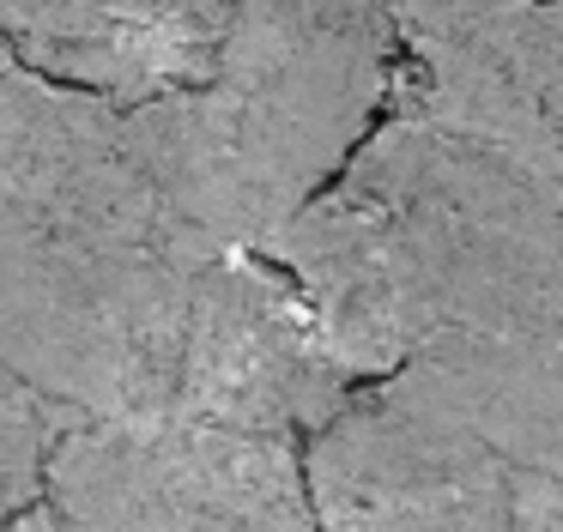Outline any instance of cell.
<instances>
[{
  "label": "cell",
  "instance_id": "obj_5",
  "mask_svg": "<svg viewBox=\"0 0 563 532\" xmlns=\"http://www.w3.org/2000/svg\"><path fill=\"white\" fill-rule=\"evenodd\" d=\"M352 394L357 381L328 351L303 290L267 254H224L207 266L188 321L170 430L309 447Z\"/></svg>",
  "mask_w": 563,
  "mask_h": 532
},
{
  "label": "cell",
  "instance_id": "obj_11",
  "mask_svg": "<svg viewBox=\"0 0 563 532\" xmlns=\"http://www.w3.org/2000/svg\"><path fill=\"white\" fill-rule=\"evenodd\" d=\"M0 532H62V520H55L49 508H31L25 520H13V527H0Z\"/></svg>",
  "mask_w": 563,
  "mask_h": 532
},
{
  "label": "cell",
  "instance_id": "obj_7",
  "mask_svg": "<svg viewBox=\"0 0 563 532\" xmlns=\"http://www.w3.org/2000/svg\"><path fill=\"white\" fill-rule=\"evenodd\" d=\"M394 91L461 133L563 169V7H394Z\"/></svg>",
  "mask_w": 563,
  "mask_h": 532
},
{
  "label": "cell",
  "instance_id": "obj_4",
  "mask_svg": "<svg viewBox=\"0 0 563 532\" xmlns=\"http://www.w3.org/2000/svg\"><path fill=\"white\" fill-rule=\"evenodd\" d=\"M43 508L62 532H321L303 447L219 430H79Z\"/></svg>",
  "mask_w": 563,
  "mask_h": 532
},
{
  "label": "cell",
  "instance_id": "obj_3",
  "mask_svg": "<svg viewBox=\"0 0 563 532\" xmlns=\"http://www.w3.org/2000/svg\"><path fill=\"white\" fill-rule=\"evenodd\" d=\"M394 73V7H236L200 91L122 115L188 248L267 254L376 133Z\"/></svg>",
  "mask_w": 563,
  "mask_h": 532
},
{
  "label": "cell",
  "instance_id": "obj_6",
  "mask_svg": "<svg viewBox=\"0 0 563 532\" xmlns=\"http://www.w3.org/2000/svg\"><path fill=\"white\" fill-rule=\"evenodd\" d=\"M303 478L321 532H515V472L400 381L357 387Z\"/></svg>",
  "mask_w": 563,
  "mask_h": 532
},
{
  "label": "cell",
  "instance_id": "obj_12",
  "mask_svg": "<svg viewBox=\"0 0 563 532\" xmlns=\"http://www.w3.org/2000/svg\"><path fill=\"white\" fill-rule=\"evenodd\" d=\"M0 73H13V55H7V43H0Z\"/></svg>",
  "mask_w": 563,
  "mask_h": 532
},
{
  "label": "cell",
  "instance_id": "obj_10",
  "mask_svg": "<svg viewBox=\"0 0 563 532\" xmlns=\"http://www.w3.org/2000/svg\"><path fill=\"white\" fill-rule=\"evenodd\" d=\"M515 532H563V484L515 478Z\"/></svg>",
  "mask_w": 563,
  "mask_h": 532
},
{
  "label": "cell",
  "instance_id": "obj_1",
  "mask_svg": "<svg viewBox=\"0 0 563 532\" xmlns=\"http://www.w3.org/2000/svg\"><path fill=\"white\" fill-rule=\"evenodd\" d=\"M212 254L170 224L128 115L0 73V363L86 430H170Z\"/></svg>",
  "mask_w": 563,
  "mask_h": 532
},
{
  "label": "cell",
  "instance_id": "obj_8",
  "mask_svg": "<svg viewBox=\"0 0 563 532\" xmlns=\"http://www.w3.org/2000/svg\"><path fill=\"white\" fill-rule=\"evenodd\" d=\"M231 24L236 7L207 0H0V43L13 67L110 109L200 91Z\"/></svg>",
  "mask_w": 563,
  "mask_h": 532
},
{
  "label": "cell",
  "instance_id": "obj_9",
  "mask_svg": "<svg viewBox=\"0 0 563 532\" xmlns=\"http://www.w3.org/2000/svg\"><path fill=\"white\" fill-rule=\"evenodd\" d=\"M86 423L0 363V527L25 520L49 496V472Z\"/></svg>",
  "mask_w": 563,
  "mask_h": 532
},
{
  "label": "cell",
  "instance_id": "obj_2",
  "mask_svg": "<svg viewBox=\"0 0 563 532\" xmlns=\"http://www.w3.org/2000/svg\"><path fill=\"white\" fill-rule=\"evenodd\" d=\"M357 387L437 339L563 326V169L388 91L376 133L267 248Z\"/></svg>",
  "mask_w": 563,
  "mask_h": 532
}]
</instances>
